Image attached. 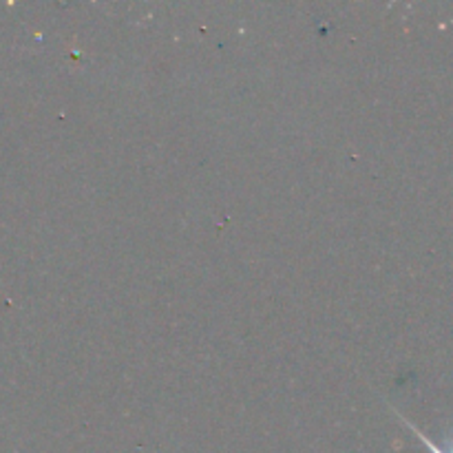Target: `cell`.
Listing matches in <instances>:
<instances>
[{"instance_id":"6da1fadb","label":"cell","mask_w":453,"mask_h":453,"mask_svg":"<svg viewBox=\"0 0 453 453\" xmlns=\"http://www.w3.org/2000/svg\"><path fill=\"white\" fill-rule=\"evenodd\" d=\"M405 425H407V427H410V429H411V432H414V434H416V436H418V438H420V441H423V442H425V447H427V449H429V451H432V453H453V449H451V451H445V449H441V447H436V442H432V441H429V438H427V436H425V434H423V432H418V429H416V425L407 423V420H405Z\"/></svg>"}]
</instances>
